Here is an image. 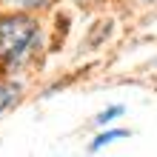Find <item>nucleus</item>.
<instances>
[{
	"mask_svg": "<svg viewBox=\"0 0 157 157\" xmlns=\"http://www.w3.org/2000/svg\"><path fill=\"white\" fill-rule=\"evenodd\" d=\"M123 137H128V132L126 128H114V132H103L100 137H94L91 140V151H100L106 143H114V140H123Z\"/></svg>",
	"mask_w": 157,
	"mask_h": 157,
	"instance_id": "f03ea898",
	"label": "nucleus"
},
{
	"mask_svg": "<svg viewBox=\"0 0 157 157\" xmlns=\"http://www.w3.org/2000/svg\"><path fill=\"white\" fill-rule=\"evenodd\" d=\"M17 94H20V86H17V83H3V86H0V112L12 106L17 100Z\"/></svg>",
	"mask_w": 157,
	"mask_h": 157,
	"instance_id": "7ed1b4c3",
	"label": "nucleus"
},
{
	"mask_svg": "<svg viewBox=\"0 0 157 157\" xmlns=\"http://www.w3.org/2000/svg\"><path fill=\"white\" fill-rule=\"evenodd\" d=\"M123 114V106H112V109H106L103 114H97V126H106L109 120H114V117H120Z\"/></svg>",
	"mask_w": 157,
	"mask_h": 157,
	"instance_id": "20e7f679",
	"label": "nucleus"
},
{
	"mask_svg": "<svg viewBox=\"0 0 157 157\" xmlns=\"http://www.w3.org/2000/svg\"><path fill=\"white\" fill-rule=\"evenodd\" d=\"M23 6H32V9H40V6H46L49 0H20Z\"/></svg>",
	"mask_w": 157,
	"mask_h": 157,
	"instance_id": "39448f33",
	"label": "nucleus"
},
{
	"mask_svg": "<svg viewBox=\"0 0 157 157\" xmlns=\"http://www.w3.org/2000/svg\"><path fill=\"white\" fill-rule=\"evenodd\" d=\"M37 37V23L26 14H6L0 17V54L6 60L23 57V52L29 49Z\"/></svg>",
	"mask_w": 157,
	"mask_h": 157,
	"instance_id": "f257e3e1",
	"label": "nucleus"
}]
</instances>
